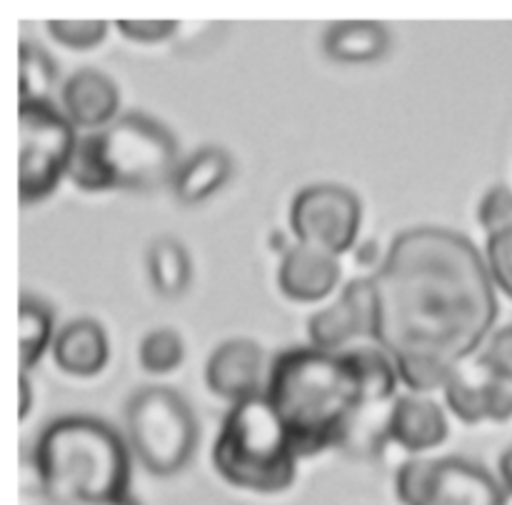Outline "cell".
<instances>
[{"mask_svg": "<svg viewBox=\"0 0 512 505\" xmlns=\"http://www.w3.org/2000/svg\"><path fill=\"white\" fill-rule=\"evenodd\" d=\"M370 278L373 343L413 393L443 388L493 333L500 313L495 283L468 235L438 225L403 230Z\"/></svg>", "mask_w": 512, "mask_h": 505, "instance_id": "6da1fadb", "label": "cell"}, {"mask_svg": "<svg viewBox=\"0 0 512 505\" xmlns=\"http://www.w3.org/2000/svg\"><path fill=\"white\" fill-rule=\"evenodd\" d=\"M400 378L378 345L333 353L300 345L270 363L265 398L288 430L298 458L343 448L350 428L370 405H385Z\"/></svg>", "mask_w": 512, "mask_h": 505, "instance_id": "7a4b0ae2", "label": "cell"}, {"mask_svg": "<svg viewBox=\"0 0 512 505\" xmlns=\"http://www.w3.org/2000/svg\"><path fill=\"white\" fill-rule=\"evenodd\" d=\"M40 500L58 505H110L130 498V445L95 415H60L33 443Z\"/></svg>", "mask_w": 512, "mask_h": 505, "instance_id": "3957f363", "label": "cell"}, {"mask_svg": "<svg viewBox=\"0 0 512 505\" xmlns=\"http://www.w3.org/2000/svg\"><path fill=\"white\" fill-rule=\"evenodd\" d=\"M178 168L180 145L173 130L153 115L130 110L78 140L68 178L85 193H153L173 185Z\"/></svg>", "mask_w": 512, "mask_h": 505, "instance_id": "277c9868", "label": "cell"}, {"mask_svg": "<svg viewBox=\"0 0 512 505\" xmlns=\"http://www.w3.org/2000/svg\"><path fill=\"white\" fill-rule=\"evenodd\" d=\"M213 465L225 483L248 493H283L295 483L298 453L265 393L235 403L225 413L213 445Z\"/></svg>", "mask_w": 512, "mask_h": 505, "instance_id": "5b68a950", "label": "cell"}, {"mask_svg": "<svg viewBox=\"0 0 512 505\" xmlns=\"http://www.w3.org/2000/svg\"><path fill=\"white\" fill-rule=\"evenodd\" d=\"M125 430L130 450L155 478L183 473L200 443L193 408L168 385H145L130 395Z\"/></svg>", "mask_w": 512, "mask_h": 505, "instance_id": "8992f818", "label": "cell"}, {"mask_svg": "<svg viewBox=\"0 0 512 505\" xmlns=\"http://www.w3.org/2000/svg\"><path fill=\"white\" fill-rule=\"evenodd\" d=\"M18 130V200L30 208L50 198L68 175L80 138L53 100L18 103Z\"/></svg>", "mask_w": 512, "mask_h": 505, "instance_id": "52a82bcc", "label": "cell"}, {"mask_svg": "<svg viewBox=\"0 0 512 505\" xmlns=\"http://www.w3.org/2000/svg\"><path fill=\"white\" fill-rule=\"evenodd\" d=\"M395 495L403 505H508L510 498L485 465L463 455L405 460Z\"/></svg>", "mask_w": 512, "mask_h": 505, "instance_id": "ba28073f", "label": "cell"}, {"mask_svg": "<svg viewBox=\"0 0 512 505\" xmlns=\"http://www.w3.org/2000/svg\"><path fill=\"white\" fill-rule=\"evenodd\" d=\"M363 223V203L338 183H315L290 205V228L300 245L340 258L355 245Z\"/></svg>", "mask_w": 512, "mask_h": 505, "instance_id": "9c48e42d", "label": "cell"}, {"mask_svg": "<svg viewBox=\"0 0 512 505\" xmlns=\"http://www.w3.org/2000/svg\"><path fill=\"white\" fill-rule=\"evenodd\" d=\"M445 403L463 423H505L512 418V383L498 378L483 360H465L443 385Z\"/></svg>", "mask_w": 512, "mask_h": 505, "instance_id": "30bf717a", "label": "cell"}, {"mask_svg": "<svg viewBox=\"0 0 512 505\" xmlns=\"http://www.w3.org/2000/svg\"><path fill=\"white\" fill-rule=\"evenodd\" d=\"M375 333V288L373 278H355L345 285L343 295L328 308L318 310L308 320L310 343L320 350L340 353L350 340Z\"/></svg>", "mask_w": 512, "mask_h": 505, "instance_id": "8fae6325", "label": "cell"}, {"mask_svg": "<svg viewBox=\"0 0 512 505\" xmlns=\"http://www.w3.org/2000/svg\"><path fill=\"white\" fill-rule=\"evenodd\" d=\"M265 353L255 340L233 338L220 343L205 363V383L210 393L230 403H243L265 393Z\"/></svg>", "mask_w": 512, "mask_h": 505, "instance_id": "7c38bea8", "label": "cell"}, {"mask_svg": "<svg viewBox=\"0 0 512 505\" xmlns=\"http://www.w3.org/2000/svg\"><path fill=\"white\" fill-rule=\"evenodd\" d=\"M63 113L75 128L103 130L115 120L120 108V88L110 75L95 68H80L60 90Z\"/></svg>", "mask_w": 512, "mask_h": 505, "instance_id": "4fadbf2b", "label": "cell"}, {"mask_svg": "<svg viewBox=\"0 0 512 505\" xmlns=\"http://www.w3.org/2000/svg\"><path fill=\"white\" fill-rule=\"evenodd\" d=\"M340 275L343 270L338 258L298 243L285 250L280 260L278 288L295 303H318L333 293L335 285L340 283Z\"/></svg>", "mask_w": 512, "mask_h": 505, "instance_id": "5bb4252c", "label": "cell"}, {"mask_svg": "<svg viewBox=\"0 0 512 505\" xmlns=\"http://www.w3.org/2000/svg\"><path fill=\"white\" fill-rule=\"evenodd\" d=\"M388 433L408 453H425L448 438V418L435 400L418 393L400 395L390 405Z\"/></svg>", "mask_w": 512, "mask_h": 505, "instance_id": "9a60e30c", "label": "cell"}, {"mask_svg": "<svg viewBox=\"0 0 512 505\" xmlns=\"http://www.w3.org/2000/svg\"><path fill=\"white\" fill-rule=\"evenodd\" d=\"M110 343L103 325L93 318H75L55 333L53 360L63 373L93 378L108 365Z\"/></svg>", "mask_w": 512, "mask_h": 505, "instance_id": "2e32d148", "label": "cell"}, {"mask_svg": "<svg viewBox=\"0 0 512 505\" xmlns=\"http://www.w3.org/2000/svg\"><path fill=\"white\" fill-rule=\"evenodd\" d=\"M233 175V158L220 145H205L180 163L173 178V195L183 205H198L213 198Z\"/></svg>", "mask_w": 512, "mask_h": 505, "instance_id": "e0dca14e", "label": "cell"}, {"mask_svg": "<svg viewBox=\"0 0 512 505\" xmlns=\"http://www.w3.org/2000/svg\"><path fill=\"white\" fill-rule=\"evenodd\" d=\"M390 33L375 20H343L323 35V50L330 60L343 65L378 63L390 53Z\"/></svg>", "mask_w": 512, "mask_h": 505, "instance_id": "ac0fdd59", "label": "cell"}, {"mask_svg": "<svg viewBox=\"0 0 512 505\" xmlns=\"http://www.w3.org/2000/svg\"><path fill=\"white\" fill-rule=\"evenodd\" d=\"M148 275L155 293L163 298H180L193 280V260L180 240L163 235L148 248Z\"/></svg>", "mask_w": 512, "mask_h": 505, "instance_id": "d6986e66", "label": "cell"}, {"mask_svg": "<svg viewBox=\"0 0 512 505\" xmlns=\"http://www.w3.org/2000/svg\"><path fill=\"white\" fill-rule=\"evenodd\" d=\"M55 310L38 295L23 293L18 300V328H20V368L30 373L45 350L53 348Z\"/></svg>", "mask_w": 512, "mask_h": 505, "instance_id": "ffe728a7", "label": "cell"}, {"mask_svg": "<svg viewBox=\"0 0 512 505\" xmlns=\"http://www.w3.org/2000/svg\"><path fill=\"white\" fill-rule=\"evenodd\" d=\"M58 85V65L48 50L30 40L18 45V98L23 100H50V93Z\"/></svg>", "mask_w": 512, "mask_h": 505, "instance_id": "44dd1931", "label": "cell"}, {"mask_svg": "<svg viewBox=\"0 0 512 505\" xmlns=\"http://www.w3.org/2000/svg\"><path fill=\"white\" fill-rule=\"evenodd\" d=\"M138 360L140 365H143V370H148V373H173V370L180 368V363L185 360L183 338H180L178 330L173 328L150 330V333L140 340Z\"/></svg>", "mask_w": 512, "mask_h": 505, "instance_id": "7402d4cb", "label": "cell"}, {"mask_svg": "<svg viewBox=\"0 0 512 505\" xmlns=\"http://www.w3.org/2000/svg\"><path fill=\"white\" fill-rule=\"evenodd\" d=\"M45 25L50 38L70 50H90L108 35V20H48Z\"/></svg>", "mask_w": 512, "mask_h": 505, "instance_id": "603a6c76", "label": "cell"}, {"mask_svg": "<svg viewBox=\"0 0 512 505\" xmlns=\"http://www.w3.org/2000/svg\"><path fill=\"white\" fill-rule=\"evenodd\" d=\"M485 265L495 288L503 290L512 300V225L488 235L485 243Z\"/></svg>", "mask_w": 512, "mask_h": 505, "instance_id": "cb8c5ba5", "label": "cell"}, {"mask_svg": "<svg viewBox=\"0 0 512 505\" xmlns=\"http://www.w3.org/2000/svg\"><path fill=\"white\" fill-rule=\"evenodd\" d=\"M478 220L488 235L512 225V188H508V185H493L483 195V200H480Z\"/></svg>", "mask_w": 512, "mask_h": 505, "instance_id": "d4e9b609", "label": "cell"}, {"mask_svg": "<svg viewBox=\"0 0 512 505\" xmlns=\"http://www.w3.org/2000/svg\"><path fill=\"white\" fill-rule=\"evenodd\" d=\"M478 358L483 360V363L488 365L498 378L512 383V325H505V328L495 330Z\"/></svg>", "mask_w": 512, "mask_h": 505, "instance_id": "484cf974", "label": "cell"}, {"mask_svg": "<svg viewBox=\"0 0 512 505\" xmlns=\"http://www.w3.org/2000/svg\"><path fill=\"white\" fill-rule=\"evenodd\" d=\"M120 35L135 43H163L175 35L178 23L175 20H115Z\"/></svg>", "mask_w": 512, "mask_h": 505, "instance_id": "4316f807", "label": "cell"}, {"mask_svg": "<svg viewBox=\"0 0 512 505\" xmlns=\"http://www.w3.org/2000/svg\"><path fill=\"white\" fill-rule=\"evenodd\" d=\"M18 395V420H25L30 415V410H33V385H30L28 373H23V370H20L18 378Z\"/></svg>", "mask_w": 512, "mask_h": 505, "instance_id": "83f0119b", "label": "cell"}, {"mask_svg": "<svg viewBox=\"0 0 512 505\" xmlns=\"http://www.w3.org/2000/svg\"><path fill=\"white\" fill-rule=\"evenodd\" d=\"M498 480L505 488V493L512 495V445H508L498 458Z\"/></svg>", "mask_w": 512, "mask_h": 505, "instance_id": "f1b7e54d", "label": "cell"}, {"mask_svg": "<svg viewBox=\"0 0 512 505\" xmlns=\"http://www.w3.org/2000/svg\"><path fill=\"white\" fill-rule=\"evenodd\" d=\"M40 505H58V503H45V500H40ZM110 505H143V503H140V500H135L133 495H130V498L120 500V503H110Z\"/></svg>", "mask_w": 512, "mask_h": 505, "instance_id": "f546056e", "label": "cell"}]
</instances>
